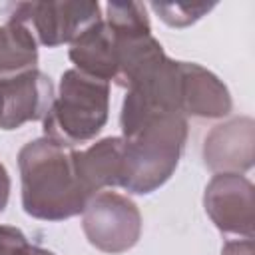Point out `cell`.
<instances>
[{
	"instance_id": "obj_1",
	"label": "cell",
	"mask_w": 255,
	"mask_h": 255,
	"mask_svg": "<svg viewBox=\"0 0 255 255\" xmlns=\"http://www.w3.org/2000/svg\"><path fill=\"white\" fill-rule=\"evenodd\" d=\"M22 207L42 221H64L84 211L92 197L76 171V149L52 137L28 141L18 153Z\"/></svg>"
},
{
	"instance_id": "obj_2",
	"label": "cell",
	"mask_w": 255,
	"mask_h": 255,
	"mask_svg": "<svg viewBox=\"0 0 255 255\" xmlns=\"http://www.w3.org/2000/svg\"><path fill=\"white\" fill-rule=\"evenodd\" d=\"M183 114H155L124 133V165L120 187L147 195L159 189L175 171L187 141Z\"/></svg>"
},
{
	"instance_id": "obj_3",
	"label": "cell",
	"mask_w": 255,
	"mask_h": 255,
	"mask_svg": "<svg viewBox=\"0 0 255 255\" xmlns=\"http://www.w3.org/2000/svg\"><path fill=\"white\" fill-rule=\"evenodd\" d=\"M110 84L80 70H66L44 122V135L76 145L94 139L108 122Z\"/></svg>"
},
{
	"instance_id": "obj_4",
	"label": "cell",
	"mask_w": 255,
	"mask_h": 255,
	"mask_svg": "<svg viewBox=\"0 0 255 255\" xmlns=\"http://www.w3.org/2000/svg\"><path fill=\"white\" fill-rule=\"evenodd\" d=\"M82 229L96 249L112 255L124 253L139 241L141 213L128 195L98 191L82 211Z\"/></svg>"
},
{
	"instance_id": "obj_5",
	"label": "cell",
	"mask_w": 255,
	"mask_h": 255,
	"mask_svg": "<svg viewBox=\"0 0 255 255\" xmlns=\"http://www.w3.org/2000/svg\"><path fill=\"white\" fill-rule=\"evenodd\" d=\"M10 20L32 26L42 46L56 48L76 42L88 28L102 20L100 4L92 0L60 2H20Z\"/></svg>"
},
{
	"instance_id": "obj_6",
	"label": "cell",
	"mask_w": 255,
	"mask_h": 255,
	"mask_svg": "<svg viewBox=\"0 0 255 255\" xmlns=\"http://www.w3.org/2000/svg\"><path fill=\"white\" fill-rule=\"evenodd\" d=\"M253 191L243 173H215L205 185V213L219 231L253 239Z\"/></svg>"
},
{
	"instance_id": "obj_7",
	"label": "cell",
	"mask_w": 255,
	"mask_h": 255,
	"mask_svg": "<svg viewBox=\"0 0 255 255\" xmlns=\"http://www.w3.org/2000/svg\"><path fill=\"white\" fill-rule=\"evenodd\" d=\"M0 128L18 129L28 122L44 120L54 104V84L38 68L0 82Z\"/></svg>"
},
{
	"instance_id": "obj_8",
	"label": "cell",
	"mask_w": 255,
	"mask_h": 255,
	"mask_svg": "<svg viewBox=\"0 0 255 255\" xmlns=\"http://www.w3.org/2000/svg\"><path fill=\"white\" fill-rule=\"evenodd\" d=\"M255 122L231 118L211 128L203 141V161L215 173H243L253 167Z\"/></svg>"
},
{
	"instance_id": "obj_9",
	"label": "cell",
	"mask_w": 255,
	"mask_h": 255,
	"mask_svg": "<svg viewBox=\"0 0 255 255\" xmlns=\"http://www.w3.org/2000/svg\"><path fill=\"white\" fill-rule=\"evenodd\" d=\"M231 110V94L213 72L193 62H181V112L185 118L217 120L229 116Z\"/></svg>"
},
{
	"instance_id": "obj_10",
	"label": "cell",
	"mask_w": 255,
	"mask_h": 255,
	"mask_svg": "<svg viewBox=\"0 0 255 255\" xmlns=\"http://www.w3.org/2000/svg\"><path fill=\"white\" fill-rule=\"evenodd\" d=\"M124 165V137H104L84 151H76V171L84 189L94 195L106 187H120Z\"/></svg>"
},
{
	"instance_id": "obj_11",
	"label": "cell",
	"mask_w": 255,
	"mask_h": 255,
	"mask_svg": "<svg viewBox=\"0 0 255 255\" xmlns=\"http://www.w3.org/2000/svg\"><path fill=\"white\" fill-rule=\"evenodd\" d=\"M68 56L76 66V70H80L82 74L104 80L108 84L116 80L118 74L116 38L104 18L92 28H88L76 42L70 44Z\"/></svg>"
},
{
	"instance_id": "obj_12",
	"label": "cell",
	"mask_w": 255,
	"mask_h": 255,
	"mask_svg": "<svg viewBox=\"0 0 255 255\" xmlns=\"http://www.w3.org/2000/svg\"><path fill=\"white\" fill-rule=\"evenodd\" d=\"M38 64V44L30 26L10 20L0 26V82L34 70Z\"/></svg>"
},
{
	"instance_id": "obj_13",
	"label": "cell",
	"mask_w": 255,
	"mask_h": 255,
	"mask_svg": "<svg viewBox=\"0 0 255 255\" xmlns=\"http://www.w3.org/2000/svg\"><path fill=\"white\" fill-rule=\"evenodd\" d=\"M151 10L171 28H185L211 12L215 4L205 2H151Z\"/></svg>"
},
{
	"instance_id": "obj_14",
	"label": "cell",
	"mask_w": 255,
	"mask_h": 255,
	"mask_svg": "<svg viewBox=\"0 0 255 255\" xmlns=\"http://www.w3.org/2000/svg\"><path fill=\"white\" fill-rule=\"evenodd\" d=\"M24 245H28V239L20 229L0 225V255H18Z\"/></svg>"
},
{
	"instance_id": "obj_15",
	"label": "cell",
	"mask_w": 255,
	"mask_h": 255,
	"mask_svg": "<svg viewBox=\"0 0 255 255\" xmlns=\"http://www.w3.org/2000/svg\"><path fill=\"white\" fill-rule=\"evenodd\" d=\"M221 255H255L253 239H233L225 241L221 247Z\"/></svg>"
},
{
	"instance_id": "obj_16",
	"label": "cell",
	"mask_w": 255,
	"mask_h": 255,
	"mask_svg": "<svg viewBox=\"0 0 255 255\" xmlns=\"http://www.w3.org/2000/svg\"><path fill=\"white\" fill-rule=\"evenodd\" d=\"M8 199H10V175L4 163L0 161V213L6 209Z\"/></svg>"
},
{
	"instance_id": "obj_17",
	"label": "cell",
	"mask_w": 255,
	"mask_h": 255,
	"mask_svg": "<svg viewBox=\"0 0 255 255\" xmlns=\"http://www.w3.org/2000/svg\"><path fill=\"white\" fill-rule=\"evenodd\" d=\"M18 255H56L54 251H50V249H44V247H38V245H24L22 249H20V253Z\"/></svg>"
},
{
	"instance_id": "obj_18",
	"label": "cell",
	"mask_w": 255,
	"mask_h": 255,
	"mask_svg": "<svg viewBox=\"0 0 255 255\" xmlns=\"http://www.w3.org/2000/svg\"><path fill=\"white\" fill-rule=\"evenodd\" d=\"M0 110H2V98H0Z\"/></svg>"
}]
</instances>
